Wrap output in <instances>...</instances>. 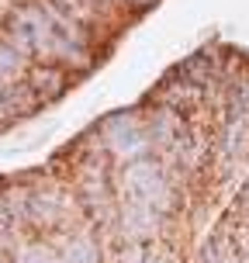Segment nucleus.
<instances>
[{"label":"nucleus","mask_w":249,"mask_h":263,"mask_svg":"<svg viewBox=\"0 0 249 263\" xmlns=\"http://www.w3.org/2000/svg\"><path fill=\"white\" fill-rule=\"evenodd\" d=\"M125 191H128V201L145 204V208H152V211H166L173 201V191L166 184L163 170L156 166V159H145V156L128 163V170H125Z\"/></svg>","instance_id":"nucleus-1"},{"label":"nucleus","mask_w":249,"mask_h":263,"mask_svg":"<svg viewBox=\"0 0 249 263\" xmlns=\"http://www.w3.org/2000/svg\"><path fill=\"white\" fill-rule=\"evenodd\" d=\"M107 142H111V149H114L118 156H135V153L145 149V135L135 121L114 118V121H107Z\"/></svg>","instance_id":"nucleus-2"},{"label":"nucleus","mask_w":249,"mask_h":263,"mask_svg":"<svg viewBox=\"0 0 249 263\" xmlns=\"http://www.w3.org/2000/svg\"><path fill=\"white\" fill-rule=\"evenodd\" d=\"M152 229H156V211L145 208V204L128 201V208H125V232H128L131 239H149Z\"/></svg>","instance_id":"nucleus-3"},{"label":"nucleus","mask_w":249,"mask_h":263,"mask_svg":"<svg viewBox=\"0 0 249 263\" xmlns=\"http://www.w3.org/2000/svg\"><path fill=\"white\" fill-rule=\"evenodd\" d=\"M242 149H246V118L239 115V118H232V121H228V128H225L222 153L232 159V156H242Z\"/></svg>","instance_id":"nucleus-4"},{"label":"nucleus","mask_w":249,"mask_h":263,"mask_svg":"<svg viewBox=\"0 0 249 263\" xmlns=\"http://www.w3.org/2000/svg\"><path fill=\"white\" fill-rule=\"evenodd\" d=\"M63 263H97V242L87 236L73 239L69 246H66V260Z\"/></svg>","instance_id":"nucleus-5"},{"label":"nucleus","mask_w":249,"mask_h":263,"mask_svg":"<svg viewBox=\"0 0 249 263\" xmlns=\"http://www.w3.org/2000/svg\"><path fill=\"white\" fill-rule=\"evenodd\" d=\"M63 87V73L59 69H52V66H39L35 73H31V90H39V93H55Z\"/></svg>","instance_id":"nucleus-6"},{"label":"nucleus","mask_w":249,"mask_h":263,"mask_svg":"<svg viewBox=\"0 0 249 263\" xmlns=\"http://www.w3.org/2000/svg\"><path fill=\"white\" fill-rule=\"evenodd\" d=\"M204 263H236V260H232V250L225 246L222 239H215L208 250H204Z\"/></svg>","instance_id":"nucleus-7"},{"label":"nucleus","mask_w":249,"mask_h":263,"mask_svg":"<svg viewBox=\"0 0 249 263\" xmlns=\"http://www.w3.org/2000/svg\"><path fill=\"white\" fill-rule=\"evenodd\" d=\"M21 263H63V260H55L52 253H45V250H28L21 256Z\"/></svg>","instance_id":"nucleus-8"}]
</instances>
